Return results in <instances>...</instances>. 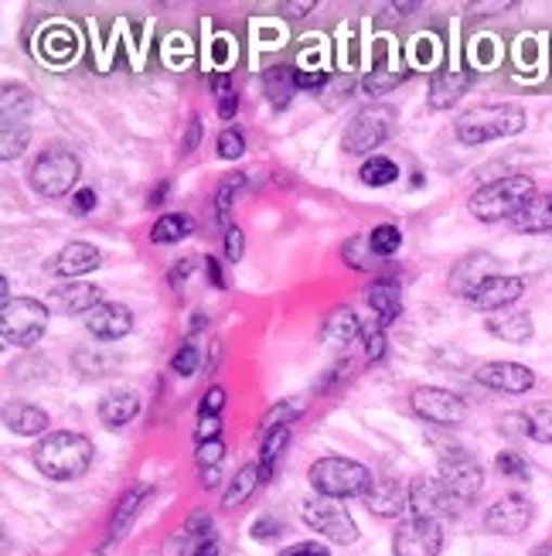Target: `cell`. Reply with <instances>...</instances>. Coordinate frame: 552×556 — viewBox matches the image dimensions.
<instances>
[{"label":"cell","instance_id":"6da1fadb","mask_svg":"<svg viewBox=\"0 0 552 556\" xmlns=\"http://www.w3.org/2000/svg\"><path fill=\"white\" fill-rule=\"evenodd\" d=\"M35 468L52 478V481H72L82 478L92 465V441L82 438V433L72 430H59L48 433V438L35 447Z\"/></svg>","mask_w":552,"mask_h":556},{"label":"cell","instance_id":"7a4b0ae2","mask_svg":"<svg viewBox=\"0 0 552 556\" xmlns=\"http://www.w3.org/2000/svg\"><path fill=\"white\" fill-rule=\"evenodd\" d=\"M539 195L536 181L529 175H509V178H498L482 185L471 195V215L482 223H501V219H515V215L529 205Z\"/></svg>","mask_w":552,"mask_h":556},{"label":"cell","instance_id":"3957f363","mask_svg":"<svg viewBox=\"0 0 552 556\" xmlns=\"http://www.w3.org/2000/svg\"><path fill=\"white\" fill-rule=\"evenodd\" d=\"M525 130V110L515 103H488V106H474L467 110L453 134L464 143V148H477V143L501 140V137H515Z\"/></svg>","mask_w":552,"mask_h":556},{"label":"cell","instance_id":"277c9868","mask_svg":"<svg viewBox=\"0 0 552 556\" xmlns=\"http://www.w3.org/2000/svg\"><path fill=\"white\" fill-rule=\"evenodd\" d=\"M310 485L324 498H355V495H369L375 478L365 465L351 462V457H321V462L310 465L307 471Z\"/></svg>","mask_w":552,"mask_h":556},{"label":"cell","instance_id":"5b68a950","mask_svg":"<svg viewBox=\"0 0 552 556\" xmlns=\"http://www.w3.org/2000/svg\"><path fill=\"white\" fill-rule=\"evenodd\" d=\"M79 172H82V164H79V157L72 154L68 148H44L35 157L28 178H31V188L38 191V195L62 199V195H68L72 188H76Z\"/></svg>","mask_w":552,"mask_h":556},{"label":"cell","instance_id":"8992f818","mask_svg":"<svg viewBox=\"0 0 552 556\" xmlns=\"http://www.w3.org/2000/svg\"><path fill=\"white\" fill-rule=\"evenodd\" d=\"M48 328V307L35 298H17L4 304L0 314V334H4V345L14 349H31L44 338Z\"/></svg>","mask_w":552,"mask_h":556},{"label":"cell","instance_id":"52a82bcc","mask_svg":"<svg viewBox=\"0 0 552 556\" xmlns=\"http://www.w3.org/2000/svg\"><path fill=\"white\" fill-rule=\"evenodd\" d=\"M393 119H396V110L393 106H365V110H358L351 116L345 137H342L345 154H351V157L372 154L378 143L393 134Z\"/></svg>","mask_w":552,"mask_h":556},{"label":"cell","instance_id":"ba28073f","mask_svg":"<svg viewBox=\"0 0 552 556\" xmlns=\"http://www.w3.org/2000/svg\"><path fill=\"white\" fill-rule=\"evenodd\" d=\"M440 481H444V489L450 495H458L461 502H474L485 489V468L471 451L450 447L440 457Z\"/></svg>","mask_w":552,"mask_h":556},{"label":"cell","instance_id":"9c48e42d","mask_svg":"<svg viewBox=\"0 0 552 556\" xmlns=\"http://www.w3.org/2000/svg\"><path fill=\"white\" fill-rule=\"evenodd\" d=\"M300 516H304V522L314 529V533H321V536H328L331 543H355V536H358V526H355V519L348 516V509L338 502V498H314V502H304L300 505Z\"/></svg>","mask_w":552,"mask_h":556},{"label":"cell","instance_id":"30bf717a","mask_svg":"<svg viewBox=\"0 0 552 556\" xmlns=\"http://www.w3.org/2000/svg\"><path fill=\"white\" fill-rule=\"evenodd\" d=\"M410 403L423 420L440 424V427H453L467 417V403L458 393L440 390V386H420V390H413Z\"/></svg>","mask_w":552,"mask_h":556},{"label":"cell","instance_id":"8fae6325","mask_svg":"<svg viewBox=\"0 0 552 556\" xmlns=\"http://www.w3.org/2000/svg\"><path fill=\"white\" fill-rule=\"evenodd\" d=\"M444 549V529L437 519H406L393 540L396 556H440Z\"/></svg>","mask_w":552,"mask_h":556},{"label":"cell","instance_id":"7c38bea8","mask_svg":"<svg viewBox=\"0 0 552 556\" xmlns=\"http://www.w3.org/2000/svg\"><path fill=\"white\" fill-rule=\"evenodd\" d=\"M532 522V502L525 495H505L498 498L491 509L485 513V526L495 536H518Z\"/></svg>","mask_w":552,"mask_h":556},{"label":"cell","instance_id":"4fadbf2b","mask_svg":"<svg viewBox=\"0 0 552 556\" xmlns=\"http://www.w3.org/2000/svg\"><path fill=\"white\" fill-rule=\"evenodd\" d=\"M461 498L450 495L444 489V481L434 478H416L410 485V509L416 519H440V516H453L458 513Z\"/></svg>","mask_w":552,"mask_h":556},{"label":"cell","instance_id":"5bb4252c","mask_svg":"<svg viewBox=\"0 0 552 556\" xmlns=\"http://www.w3.org/2000/svg\"><path fill=\"white\" fill-rule=\"evenodd\" d=\"M474 379L501 393H529L536 386V372L525 369L522 362H485V366H477Z\"/></svg>","mask_w":552,"mask_h":556},{"label":"cell","instance_id":"9a60e30c","mask_svg":"<svg viewBox=\"0 0 552 556\" xmlns=\"http://www.w3.org/2000/svg\"><path fill=\"white\" fill-rule=\"evenodd\" d=\"M522 294H525V280L522 277H501V274H495L482 287H474L464 301L471 307H482V311H501V307L515 304Z\"/></svg>","mask_w":552,"mask_h":556},{"label":"cell","instance_id":"2e32d148","mask_svg":"<svg viewBox=\"0 0 552 556\" xmlns=\"http://www.w3.org/2000/svg\"><path fill=\"white\" fill-rule=\"evenodd\" d=\"M86 328L92 338H100V342H116V338H127L130 328H133V314L130 307L124 304H113V301H103L100 307H92L86 314Z\"/></svg>","mask_w":552,"mask_h":556},{"label":"cell","instance_id":"e0dca14e","mask_svg":"<svg viewBox=\"0 0 552 556\" xmlns=\"http://www.w3.org/2000/svg\"><path fill=\"white\" fill-rule=\"evenodd\" d=\"M52 304L62 311V314H89L92 307L103 304V290L95 283H76L68 280L62 287L52 290Z\"/></svg>","mask_w":552,"mask_h":556},{"label":"cell","instance_id":"ac0fdd59","mask_svg":"<svg viewBox=\"0 0 552 556\" xmlns=\"http://www.w3.org/2000/svg\"><path fill=\"white\" fill-rule=\"evenodd\" d=\"M365 505H369V513H375L382 519H393L402 509H410V492H402L399 481L382 478V481H375L372 492L365 495Z\"/></svg>","mask_w":552,"mask_h":556},{"label":"cell","instance_id":"d6986e66","mask_svg":"<svg viewBox=\"0 0 552 556\" xmlns=\"http://www.w3.org/2000/svg\"><path fill=\"white\" fill-rule=\"evenodd\" d=\"M467 86H471V76L464 68H440L434 83H429V106L450 110L467 92Z\"/></svg>","mask_w":552,"mask_h":556},{"label":"cell","instance_id":"ffe728a7","mask_svg":"<svg viewBox=\"0 0 552 556\" xmlns=\"http://www.w3.org/2000/svg\"><path fill=\"white\" fill-rule=\"evenodd\" d=\"M100 263H103V253L95 250L92 243H68L55 256V274L72 280V277H82V274L100 270Z\"/></svg>","mask_w":552,"mask_h":556},{"label":"cell","instance_id":"44dd1931","mask_svg":"<svg viewBox=\"0 0 552 556\" xmlns=\"http://www.w3.org/2000/svg\"><path fill=\"white\" fill-rule=\"evenodd\" d=\"M147 495H151V485H133V489H130L124 498H119L116 513H113V519H110V533H106V543H103L100 549H110L116 540H124V533L130 529L133 516L140 513V505L147 502Z\"/></svg>","mask_w":552,"mask_h":556},{"label":"cell","instance_id":"7402d4cb","mask_svg":"<svg viewBox=\"0 0 552 556\" xmlns=\"http://www.w3.org/2000/svg\"><path fill=\"white\" fill-rule=\"evenodd\" d=\"M369 307L378 314V325H393L399 314H402V287L396 280H372L369 287Z\"/></svg>","mask_w":552,"mask_h":556},{"label":"cell","instance_id":"603a6c76","mask_svg":"<svg viewBox=\"0 0 552 556\" xmlns=\"http://www.w3.org/2000/svg\"><path fill=\"white\" fill-rule=\"evenodd\" d=\"M491 270H495V260L488 253H474V256H467V260L458 263V270L450 274V287L458 290V294L467 298L474 287H482L488 277H495Z\"/></svg>","mask_w":552,"mask_h":556},{"label":"cell","instance_id":"cb8c5ba5","mask_svg":"<svg viewBox=\"0 0 552 556\" xmlns=\"http://www.w3.org/2000/svg\"><path fill=\"white\" fill-rule=\"evenodd\" d=\"M294 89H297V72H291V65H270L267 72H262V92L270 96L273 110L291 106Z\"/></svg>","mask_w":552,"mask_h":556},{"label":"cell","instance_id":"d4e9b609","mask_svg":"<svg viewBox=\"0 0 552 556\" xmlns=\"http://www.w3.org/2000/svg\"><path fill=\"white\" fill-rule=\"evenodd\" d=\"M512 229L515 232H552V191L536 195L529 205H525L512 219Z\"/></svg>","mask_w":552,"mask_h":556},{"label":"cell","instance_id":"484cf974","mask_svg":"<svg viewBox=\"0 0 552 556\" xmlns=\"http://www.w3.org/2000/svg\"><path fill=\"white\" fill-rule=\"evenodd\" d=\"M321 331H324V342L331 345H351L355 338L362 334V325H358V314L351 307H334L324 318Z\"/></svg>","mask_w":552,"mask_h":556},{"label":"cell","instance_id":"4316f807","mask_svg":"<svg viewBox=\"0 0 552 556\" xmlns=\"http://www.w3.org/2000/svg\"><path fill=\"white\" fill-rule=\"evenodd\" d=\"M488 331L501 342H512V345H525L532 338V318L522 311H512V314H495L488 318Z\"/></svg>","mask_w":552,"mask_h":556},{"label":"cell","instance_id":"83f0119b","mask_svg":"<svg viewBox=\"0 0 552 556\" xmlns=\"http://www.w3.org/2000/svg\"><path fill=\"white\" fill-rule=\"evenodd\" d=\"M137 414H140V396L137 393H110V396H103V403H100V420L103 424H110V427H127L130 420H137Z\"/></svg>","mask_w":552,"mask_h":556},{"label":"cell","instance_id":"f1b7e54d","mask_svg":"<svg viewBox=\"0 0 552 556\" xmlns=\"http://www.w3.org/2000/svg\"><path fill=\"white\" fill-rule=\"evenodd\" d=\"M8 427L21 438H35V433H44L48 427V414L41 406H31V403H17V406H8Z\"/></svg>","mask_w":552,"mask_h":556},{"label":"cell","instance_id":"f546056e","mask_svg":"<svg viewBox=\"0 0 552 556\" xmlns=\"http://www.w3.org/2000/svg\"><path fill=\"white\" fill-rule=\"evenodd\" d=\"M28 140H31V127L28 119H4L0 124V157L14 161L28 151Z\"/></svg>","mask_w":552,"mask_h":556},{"label":"cell","instance_id":"4dcf8cb0","mask_svg":"<svg viewBox=\"0 0 552 556\" xmlns=\"http://www.w3.org/2000/svg\"><path fill=\"white\" fill-rule=\"evenodd\" d=\"M518 420L525 424V433H529L532 441L552 444V403H549V400L525 406V414H522Z\"/></svg>","mask_w":552,"mask_h":556},{"label":"cell","instance_id":"1f68e13d","mask_svg":"<svg viewBox=\"0 0 552 556\" xmlns=\"http://www.w3.org/2000/svg\"><path fill=\"white\" fill-rule=\"evenodd\" d=\"M286 444H291V427H280L273 433H267L262 438V451H259V471H262V481H270L277 465H280V457L286 451Z\"/></svg>","mask_w":552,"mask_h":556},{"label":"cell","instance_id":"d6a6232c","mask_svg":"<svg viewBox=\"0 0 552 556\" xmlns=\"http://www.w3.org/2000/svg\"><path fill=\"white\" fill-rule=\"evenodd\" d=\"M191 229H195L191 215H184V212H167V215H161V219L154 223L151 243H178V239L191 236Z\"/></svg>","mask_w":552,"mask_h":556},{"label":"cell","instance_id":"836d02e7","mask_svg":"<svg viewBox=\"0 0 552 556\" xmlns=\"http://www.w3.org/2000/svg\"><path fill=\"white\" fill-rule=\"evenodd\" d=\"M259 481H262L259 465H243V468H239V475L232 478L229 492L222 495V505H226V509H235V505H243V502L256 492Z\"/></svg>","mask_w":552,"mask_h":556},{"label":"cell","instance_id":"e575fe53","mask_svg":"<svg viewBox=\"0 0 552 556\" xmlns=\"http://www.w3.org/2000/svg\"><path fill=\"white\" fill-rule=\"evenodd\" d=\"M31 106H35L31 89H24V86H4V96H0V113H4V119H28Z\"/></svg>","mask_w":552,"mask_h":556},{"label":"cell","instance_id":"d590c367","mask_svg":"<svg viewBox=\"0 0 552 556\" xmlns=\"http://www.w3.org/2000/svg\"><path fill=\"white\" fill-rule=\"evenodd\" d=\"M399 178V167L396 161L382 157V154H372L365 164H362V181L372 185V188H382V185H393Z\"/></svg>","mask_w":552,"mask_h":556},{"label":"cell","instance_id":"8d00e7d4","mask_svg":"<svg viewBox=\"0 0 552 556\" xmlns=\"http://www.w3.org/2000/svg\"><path fill=\"white\" fill-rule=\"evenodd\" d=\"M372 243H369V236H351L348 243L342 247V260L348 263L351 270H372L375 267V260H372Z\"/></svg>","mask_w":552,"mask_h":556},{"label":"cell","instance_id":"74e56055","mask_svg":"<svg viewBox=\"0 0 552 556\" xmlns=\"http://www.w3.org/2000/svg\"><path fill=\"white\" fill-rule=\"evenodd\" d=\"M369 243H372V253H375L378 260H386V256L399 253V247H402V232H399L396 226H389V223H382V226H375V229L369 232Z\"/></svg>","mask_w":552,"mask_h":556},{"label":"cell","instance_id":"f35d334b","mask_svg":"<svg viewBox=\"0 0 552 556\" xmlns=\"http://www.w3.org/2000/svg\"><path fill=\"white\" fill-rule=\"evenodd\" d=\"M402 76H406V72H393V68L386 65V59H378V65L369 72V76H365V92H372V96L389 92Z\"/></svg>","mask_w":552,"mask_h":556},{"label":"cell","instance_id":"ab89813d","mask_svg":"<svg viewBox=\"0 0 552 556\" xmlns=\"http://www.w3.org/2000/svg\"><path fill=\"white\" fill-rule=\"evenodd\" d=\"M300 414V406H291V403H277L267 417H262V424H259V438H267V433H273V430H280V427H291V420Z\"/></svg>","mask_w":552,"mask_h":556},{"label":"cell","instance_id":"60d3db41","mask_svg":"<svg viewBox=\"0 0 552 556\" xmlns=\"http://www.w3.org/2000/svg\"><path fill=\"white\" fill-rule=\"evenodd\" d=\"M243 188V175H235V178H229L222 188H219V199H215V219H219L226 229H229V212H232V195L235 191Z\"/></svg>","mask_w":552,"mask_h":556},{"label":"cell","instance_id":"b9f144b4","mask_svg":"<svg viewBox=\"0 0 552 556\" xmlns=\"http://www.w3.org/2000/svg\"><path fill=\"white\" fill-rule=\"evenodd\" d=\"M495 468L505 475V478H518V481H525L529 478V465H525V457L518 454V451H501L498 454V462H495Z\"/></svg>","mask_w":552,"mask_h":556},{"label":"cell","instance_id":"7bdbcfd3","mask_svg":"<svg viewBox=\"0 0 552 556\" xmlns=\"http://www.w3.org/2000/svg\"><path fill=\"white\" fill-rule=\"evenodd\" d=\"M198 362H202V355H198V345H195V342H184V345L175 352V358H171V369H175L178 376H195Z\"/></svg>","mask_w":552,"mask_h":556},{"label":"cell","instance_id":"ee69618b","mask_svg":"<svg viewBox=\"0 0 552 556\" xmlns=\"http://www.w3.org/2000/svg\"><path fill=\"white\" fill-rule=\"evenodd\" d=\"M219 154H222L226 161L243 157V154H246V140H243V134H239V130H222V137H219Z\"/></svg>","mask_w":552,"mask_h":556},{"label":"cell","instance_id":"f6af8a7d","mask_svg":"<svg viewBox=\"0 0 552 556\" xmlns=\"http://www.w3.org/2000/svg\"><path fill=\"white\" fill-rule=\"evenodd\" d=\"M362 334H365V358L378 362L386 355V334H382V325H369V328H362Z\"/></svg>","mask_w":552,"mask_h":556},{"label":"cell","instance_id":"bcb514c9","mask_svg":"<svg viewBox=\"0 0 552 556\" xmlns=\"http://www.w3.org/2000/svg\"><path fill=\"white\" fill-rule=\"evenodd\" d=\"M198 465L202 468H219V462L226 457V444H222V438H215V441H205V444H198Z\"/></svg>","mask_w":552,"mask_h":556},{"label":"cell","instance_id":"7dc6e473","mask_svg":"<svg viewBox=\"0 0 552 556\" xmlns=\"http://www.w3.org/2000/svg\"><path fill=\"white\" fill-rule=\"evenodd\" d=\"M195 267H198V256H184L181 263H175L171 277H167V283H171V290H175V294H181V290H184V283H188V277L195 274Z\"/></svg>","mask_w":552,"mask_h":556},{"label":"cell","instance_id":"c3c4849f","mask_svg":"<svg viewBox=\"0 0 552 556\" xmlns=\"http://www.w3.org/2000/svg\"><path fill=\"white\" fill-rule=\"evenodd\" d=\"M226 406V390L222 386H211L198 403V417H219V409Z\"/></svg>","mask_w":552,"mask_h":556},{"label":"cell","instance_id":"681fc988","mask_svg":"<svg viewBox=\"0 0 552 556\" xmlns=\"http://www.w3.org/2000/svg\"><path fill=\"white\" fill-rule=\"evenodd\" d=\"M243 253H246V236H243V229L229 226L226 229V260L229 263H239V260H243Z\"/></svg>","mask_w":552,"mask_h":556},{"label":"cell","instance_id":"f907efd6","mask_svg":"<svg viewBox=\"0 0 552 556\" xmlns=\"http://www.w3.org/2000/svg\"><path fill=\"white\" fill-rule=\"evenodd\" d=\"M471 11H477L482 17H491V14H505L515 8V0H474V4H467Z\"/></svg>","mask_w":552,"mask_h":556},{"label":"cell","instance_id":"816d5d0a","mask_svg":"<svg viewBox=\"0 0 552 556\" xmlns=\"http://www.w3.org/2000/svg\"><path fill=\"white\" fill-rule=\"evenodd\" d=\"M222 433V420L219 417H198V427H195V441L205 444V441H215Z\"/></svg>","mask_w":552,"mask_h":556},{"label":"cell","instance_id":"f5cc1de1","mask_svg":"<svg viewBox=\"0 0 552 556\" xmlns=\"http://www.w3.org/2000/svg\"><path fill=\"white\" fill-rule=\"evenodd\" d=\"M331 79H328V72H310V68H297V89H321V86H328Z\"/></svg>","mask_w":552,"mask_h":556},{"label":"cell","instance_id":"db71d44e","mask_svg":"<svg viewBox=\"0 0 552 556\" xmlns=\"http://www.w3.org/2000/svg\"><path fill=\"white\" fill-rule=\"evenodd\" d=\"M277 533H280V526H277V519H256L253 522V536L256 540H262V543H270V540H277Z\"/></svg>","mask_w":552,"mask_h":556},{"label":"cell","instance_id":"11a10c76","mask_svg":"<svg viewBox=\"0 0 552 556\" xmlns=\"http://www.w3.org/2000/svg\"><path fill=\"white\" fill-rule=\"evenodd\" d=\"M198 140H202V119H198V116H191L188 137H184V143H181V151H184V154H191V151L198 148Z\"/></svg>","mask_w":552,"mask_h":556},{"label":"cell","instance_id":"9f6ffc18","mask_svg":"<svg viewBox=\"0 0 552 556\" xmlns=\"http://www.w3.org/2000/svg\"><path fill=\"white\" fill-rule=\"evenodd\" d=\"M280 556H331L321 543H297L291 549H283Z\"/></svg>","mask_w":552,"mask_h":556},{"label":"cell","instance_id":"6f0895ef","mask_svg":"<svg viewBox=\"0 0 552 556\" xmlns=\"http://www.w3.org/2000/svg\"><path fill=\"white\" fill-rule=\"evenodd\" d=\"M181 556H219V540L208 536V540H202V543H195V546H188Z\"/></svg>","mask_w":552,"mask_h":556},{"label":"cell","instance_id":"680465c9","mask_svg":"<svg viewBox=\"0 0 552 556\" xmlns=\"http://www.w3.org/2000/svg\"><path fill=\"white\" fill-rule=\"evenodd\" d=\"M205 277L211 280V287H226V280H222V267H219V260H215V256H208L205 260Z\"/></svg>","mask_w":552,"mask_h":556},{"label":"cell","instance_id":"91938a15","mask_svg":"<svg viewBox=\"0 0 552 556\" xmlns=\"http://www.w3.org/2000/svg\"><path fill=\"white\" fill-rule=\"evenodd\" d=\"M219 485H222V471L219 468H202V489L215 492Z\"/></svg>","mask_w":552,"mask_h":556},{"label":"cell","instance_id":"94428289","mask_svg":"<svg viewBox=\"0 0 552 556\" xmlns=\"http://www.w3.org/2000/svg\"><path fill=\"white\" fill-rule=\"evenodd\" d=\"M318 4L314 0H304V4H283V11H286V17H307L310 11H314Z\"/></svg>","mask_w":552,"mask_h":556},{"label":"cell","instance_id":"6125c7cd","mask_svg":"<svg viewBox=\"0 0 552 556\" xmlns=\"http://www.w3.org/2000/svg\"><path fill=\"white\" fill-rule=\"evenodd\" d=\"M72 205H76V212H82V215H86V212H92V205H95V195H92L89 188H82L79 195H76V202H72Z\"/></svg>","mask_w":552,"mask_h":556},{"label":"cell","instance_id":"be15d7a7","mask_svg":"<svg viewBox=\"0 0 552 556\" xmlns=\"http://www.w3.org/2000/svg\"><path fill=\"white\" fill-rule=\"evenodd\" d=\"M235 110H239L235 92H232V96H222V100H219V116H222V119H232V116H235Z\"/></svg>","mask_w":552,"mask_h":556},{"label":"cell","instance_id":"e7e4bbea","mask_svg":"<svg viewBox=\"0 0 552 556\" xmlns=\"http://www.w3.org/2000/svg\"><path fill=\"white\" fill-rule=\"evenodd\" d=\"M211 89H215V96H219V100H222V96H232V92H235L229 76H215V79H211Z\"/></svg>","mask_w":552,"mask_h":556},{"label":"cell","instance_id":"03108f58","mask_svg":"<svg viewBox=\"0 0 552 556\" xmlns=\"http://www.w3.org/2000/svg\"><path fill=\"white\" fill-rule=\"evenodd\" d=\"M164 195H167V181H161V185H157V191H151V205H161V202H164Z\"/></svg>","mask_w":552,"mask_h":556},{"label":"cell","instance_id":"003e7915","mask_svg":"<svg viewBox=\"0 0 552 556\" xmlns=\"http://www.w3.org/2000/svg\"><path fill=\"white\" fill-rule=\"evenodd\" d=\"M532 556H552V543H542V546H536V549H532Z\"/></svg>","mask_w":552,"mask_h":556}]
</instances>
